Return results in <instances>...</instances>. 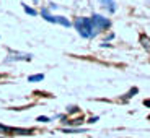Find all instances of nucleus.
I'll list each match as a JSON object with an SVG mask.
<instances>
[{"label": "nucleus", "mask_w": 150, "mask_h": 138, "mask_svg": "<svg viewBox=\"0 0 150 138\" xmlns=\"http://www.w3.org/2000/svg\"><path fill=\"white\" fill-rule=\"evenodd\" d=\"M74 26L77 28L79 34L82 37H93L96 36L95 34V29H93V23H91V18H75L74 21Z\"/></svg>", "instance_id": "nucleus-1"}, {"label": "nucleus", "mask_w": 150, "mask_h": 138, "mask_svg": "<svg viewBox=\"0 0 150 138\" xmlns=\"http://www.w3.org/2000/svg\"><path fill=\"white\" fill-rule=\"evenodd\" d=\"M91 23H93L95 34H98L100 31L108 29V28L111 26V21H109L108 18H105V16H101V15H96V13H95V15L91 16Z\"/></svg>", "instance_id": "nucleus-2"}, {"label": "nucleus", "mask_w": 150, "mask_h": 138, "mask_svg": "<svg viewBox=\"0 0 150 138\" xmlns=\"http://www.w3.org/2000/svg\"><path fill=\"white\" fill-rule=\"evenodd\" d=\"M100 2H101L103 4V7H106L108 8L109 11H116V4H114V2H112V0H100Z\"/></svg>", "instance_id": "nucleus-3"}, {"label": "nucleus", "mask_w": 150, "mask_h": 138, "mask_svg": "<svg viewBox=\"0 0 150 138\" xmlns=\"http://www.w3.org/2000/svg\"><path fill=\"white\" fill-rule=\"evenodd\" d=\"M54 23H59V25H62V26L69 28L72 25L70 21H69L67 18H64V16H54Z\"/></svg>", "instance_id": "nucleus-4"}, {"label": "nucleus", "mask_w": 150, "mask_h": 138, "mask_svg": "<svg viewBox=\"0 0 150 138\" xmlns=\"http://www.w3.org/2000/svg\"><path fill=\"white\" fill-rule=\"evenodd\" d=\"M33 132H34L33 128H13L11 133H15V135H31Z\"/></svg>", "instance_id": "nucleus-5"}, {"label": "nucleus", "mask_w": 150, "mask_h": 138, "mask_svg": "<svg viewBox=\"0 0 150 138\" xmlns=\"http://www.w3.org/2000/svg\"><path fill=\"white\" fill-rule=\"evenodd\" d=\"M140 42H142L144 47L149 49V50H150V37H147L145 34H142V36H140Z\"/></svg>", "instance_id": "nucleus-6"}, {"label": "nucleus", "mask_w": 150, "mask_h": 138, "mask_svg": "<svg viewBox=\"0 0 150 138\" xmlns=\"http://www.w3.org/2000/svg\"><path fill=\"white\" fill-rule=\"evenodd\" d=\"M44 78V75H33V76H30V78H28V81H41V80Z\"/></svg>", "instance_id": "nucleus-7"}, {"label": "nucleus", "mask_w": 150, "mask_h": 138, "mask_svg": "<svg viewBox=\"0 0 150 138\" xmlns=\"http://www.w3.org/2000/svg\"><path fill=\"white\" fill-rule=\"evenodd\" d=\"M23 5V8H25V11H26L28 15H31V16H36V11L33 10V8H30L28 5H25V4H21Z\"/></svg>", "instance_id": "nucleus-8"}, {"label": "nucleus", "mask_w": 150, "mask_h": 138, "mask_svg": "<svg viewBox=\"0 0 150 138\" xmlns=\"http://www.w3.org/2000/svg\"><path fill=\"white\" fill-rule=\"evenodd\" d=\"M82 122H83V117H80V119H75V120H70V122H64V123H69V125H80Z\"/></svg>", "instance_id": "nucleus-9"}, {"label": "nucleus", "mask_w": 150, "mask_h": 138, "mask_svg": "<svg viewBox=\"0 0 150 138\" xmlns=\"http://www.w3.org/2000/svg\"><path fill=\"white\" fill-rule=\"evenodd\" d=\"M0 132H2V133H11V132H13V128L5 127V125H2V123H0Z\"/></svg>", "instance_id": "nucleus-10"}, {"label": "nucleus", "mask_w": 150, "mask_h": 138, "mask_svg": "<svg viewBox=\"0 0 150 138\" xmlns=\"http://www.w3.org/2000/svg\"><path fill=\"white\" fill-rule=\"evenodd\" d=\"M69 112H70V114H74V112H79V107H77V106H72V107H69Z\"/></svg>", "instance_id": "nucleus-11"}, {"label": "nucleus", "mask_w": 150, "mask_h": 138, "mask_svg": "<svg viewBox=\"0 0 150 138\" xmlns=\"http://www.w3.org/2000/svg\"><path fill=\"white\" fill-rule=\"evenodd\" d=\"M47 117H38V122H47Z\"/></svg>", "instance_id": "nucleus-12"}, {"label": "nucleus", "mask_w": 150, "mask_h": 138, "mask_svg": "<svg viewBox=\"0 0 150 138\" xmlns=\"http://www.w3.org/2000/svg\"><path fill=\"white\" fill-rule=\"evenodd\" d=\"M144 104L149 106V107H150V99H145V101H144Z\"/></svg>", "instance_id": "nucleus-13"}]
</instances>
